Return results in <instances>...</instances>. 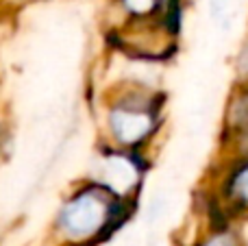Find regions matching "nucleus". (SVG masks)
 Listing matches in <instances>:
<instances>
[{
	"label": "nucleus",
	"instance_id": "5",
	"mask_svg": "<svg viewBox=\"0 0 248 246\" xmlns=\"http://www.w3.org/2000/svg\"><path fill=\"white\" fill-rule=\"evenodd\" d=\"M105 179L116 192H128L140 181V170L128 157H113L105 166Z\"/></svg>",
	"mask_w": 248,
	"mask_h": 246
},
{
	"label": "nucleus",
	"instance_id": "3",
	"mask_svg": "<svg viewBox=\"0 0 248 246\" xmlns=\"http://www.w3.org/2000/svg\"><path fill=\"white\" fill-rule=\"evenodd\" d=\"M157 126V116L146 105H122L111 113V129L118 142L133 146L148 138Z\"/></svg>",
	"mask_w": 248,
	"mask_h": 246
},
{
	"label": "nucleus",
	"instance_id": "8",
	"mask_svg": "<svg viewBox=\"0 0 248 246\" xmlns=\"http://www.w3.org/2000/svg\"><path fill=\"white\" fill-rule=\"evenodd\" d=\"M157 2L159 0H124V4H126L133 13H137V15H146V13H150L155 7H157Z\"/></svg>",
	"mask_w": 248,
	"mask_h": 246
},
{
	"label": "nucleus",
	"instance_id": "6",
	"mask_svg": "<svg viewBox=\"0 0 248 246\" xmlns=\"http://www.w3.org/2000/svg\"><path fill=\"white\" fill-rule=\"evenodd\" d=\"M196 246H244L240 231L233 227V222H220L211 227V231Z\"/></svg>",
	"mask_w": 248,
	"mask_h": 246
},
{
	"label": "nucleus",
	"instance_id": "4",
	"mask_svg": "<svg viewBox=\"0 0 248 246\" xmlns=\"http://www.w3.org/2000/svg\"><path fill=\"white\" fill-rule=\"evenodd\" d=\"M220 199L227 216H248V159L227 166L220 185Z\"/></svg>",
	"mask_w": 248,
	"mask_h": 246
},
{
	"label": "nucleus",
	"instance_id": "9",
	"mask_svg": "<svg viewBox=\"0 0 248 246\" xmlns=\"http://www.w3.org/2000/svg\"><path fill=\"white\" fill-rule=\"evenodd\" d=\"M209 4H211V15L220 20V17L224 15V11H227V7H229V0H209Z\"/></svg>",
	"mask_w": 248,
	"mask_h": 246
},
{
	"label": "nucleus",
	"instance_id": "1",
	"mask_svg": "<svg viewBox=\"0 0 248 246\" xmlns=\"http://www.w3.org/2000/svg\"><path fill=\"white\" fill-rule=\"evenodd\" d=\"M224 164L248 159V85H235L224 105L222 118Z\"/></svg>",
	"mask_w": 248,
	"mask_h": 246
},
{
	"label": "nucleus",
	"instance_id": "2",
	"mask_svg": "<svg viewBox=\"0 0 248 246\" xmlns=\"http://www.w3.org/2000/svg\"><path fill=\"white\" fill-rule=\"evenodd\" d=\"M111 207L96 192H83L74 196L61 212V227L72 238H90L98 233L109 220Z\"/></svg>",
	"mask_w": 248,
	"mask_h": 246
},
{
	"label": "nucleus",
	"instance_id": "7",
	"mask_svg": "<svg viewBox=\"0 0 248 246\" xmlns=\"http://www.w3.org/2000/svg\"><path fill=\"white\" fill-rule=\"evenodd\" d=\"M233 70H235V85H248V39L237 52Z\"/></svg>",
	"mask_w": 248,
	"mask_h": 246
}]
</instances>
